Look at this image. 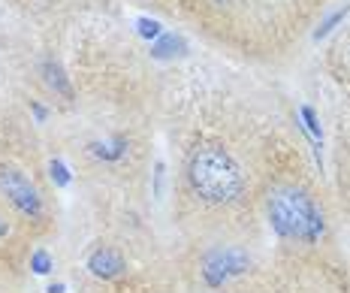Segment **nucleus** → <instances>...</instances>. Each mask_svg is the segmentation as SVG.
Returning a JSON list of instances; mask_svg holds the SVG:
<instances>
[{"label": "nucleus", "instance_id": "f257e3e1", "mask_svg": "<svg viewBox=\"0 0 350 293\" xmlns=\"http://www.w3.org/2000/svg\"><path fill=\"white\" fill-rule=\"evenodd\" d=\"M187 181L193 194L211 206L236 203L245 190V173L239 160L221 142H200L187 157Z\"/></svg>", "mask_w": 350, "mask_h": 293}, {"label": "nucleus", "instance_id": "f03ea898", "mask_svg": "<svg viewBox=\"0 0 350 293\" xmlns=\"http://www.w3.org/2000/svg\"><path fill=\"white\" fill-rule=\"evenodd\" d=\"M266 215L272 230L284 242H299V245H314L326 230L323 212L314 203L308 190L296 185H275L266 196Z\"/></svg>", "mask_w": 350, "mask_h": 293}, {"label": "nucleus", "instance_id": "7ed1b4c3", "mask_svg": "<svg viewBox=\"0 0 350 293\" xmlns=\"http://www.w3.org/2000/svg\"><path fill=\"white\" fill-rule=\"evenodd\" d=\"M0 200L27 224H42L49 218L42 194L36 190L33 181L12 164H0Z\"/></svg>", "mask_w": 350, "mask_h": 293}, {"label": "nucleus", "instance_id": "20e7f679", "mask_svg": "<svg viewBox=\"0 0 350 293\" xmlns=\"http://www.w3.org/2000/svg\"><path fill=\"white\" fill-rule=\"evenodd\" d=\"M247 269H251V254L236 245H217L202 254V260H200V275L206 281V288L211 290L230 284L232 278L245 275Z\"/></svg>", "mask_w": 350, "mask_h": 293}, {"label": "nucleus", "instance_id": "39448f33", "mask_svg": "<svg viewBox=\"0 0 350 293\" xmlns=\"http://www.w3.org/2000/svg\"><path fill=\"white\" fill-rule=\"evenodd\" d=\"M88 272L94 278H103V281H112L127 272V260L118 248H109V245H100L88 254Z\"/></svg>", "mask_w": 350, "mask_h": 293}, {"label": "nucleus", "instance_id": "423d86ee", "mask_svg": "<svg viewBox=\"0 0 350 293\" xmlns=\"http://www.w3.org/2000/svg\"><path fill=\"white\" fill-rule=\"evenodd\" d=\"M175 49H185V42H181L175 34H160V40L151 46V52H154L157 58H166V55H172Z\"/></svg>", "mask_w": 350, "mask_h": 293}, {"label": "nucleus", "instance_id": "0eeeda50", "mask_svg": "<svg viewBox=\"0 0 350 293\" xmlns=\"http://www.w3.org/2000/svg\"><path fill=\"white\" fill-rule=\"evenodd\" d=\"M31 269L36 275H49L55 269V260H52V254L49 251H42V248H36V251L31 254Z\"/></svg>", "mask_w": 350, "mask_h": 293}, {"label": "nucleus", "instance_id": "6e6552de", "mask_svg": "<svg viewBox=\"0 0 350 293\" xmlns=\"http://www.w3.org/2000/svg\"><path fill=\"white\" fill-rule=\"evenodd\" d=\"M46 76H49V85L57 88L64 97H70V85H67V79H64V73L57 64H46Z\"/></svg>", "mask_w": 350, "mask_h": 293}, {"label": "nucleus", "instance_id": "1a4fd4ad", "mask_svg": "<svg viewBox=\"0 0 350 293\" xmlns=\"http://www.w3.org/2000/svg\"><path fill=\"white\" fill-rule=\"evenodd\" d=\"M52 181H55L57 188L70 185V173H67V166H64L61 160H52Z\"/></svg>", "mask_w": 350, "mask_h": 293}, {"label": "nucleus", "instance_id": "9d476101", "mask_svg": "<svg viewBox=\"0 0 350 293\" xmlns=\"http://www.w3.org/2000/svg\"><path fill=\"white\" fill-rule=\"evenodd\" d=\"M302 118H305V127L311 130V136L320 139V124H317V115H314V109L311 106H302Z\"/></svg>", "mask_w": 350, "mask_h": 293}, {"label": "nucleus", "instance_id": "9b49d317", "mask_svg": "<svg viewBox=\"0 0 350 293\" xmlns=\"http://www.w3.org/2000/svg\"><path fill=\"white\" fill-rule=\"evenodd\" d=\"M139 34L154 40V36H160V25L157 21H151V18H139Z\"/></svg>", "mask_w": 350, "mask_h": 293}, {"label": "nucleus", "instance_id": "f8f14e48", "mask_svg": "<svg viewBox=\"0 0 350 293\" xmlns=\"http://www.w3.org/2000/svg\"><path fill=\"white\" fill-rule=\"evenodd\" d=\"M345 12H347V10H338V12H335V16H329V18H326V21H323V25H320V31H317V36H326V34H329V31H332V27H335V25H338V21H341V18H345Z\"/></svg>", "mask_w": 350, "mask_h": 293}, {"label": "nucleus", "instance_id": "ddd939ff", "mask_svg": "<svg viewBox=\"0 0 350 293\" xmlns=\"http://www.w3.org/2000/svg\"><path fill=\"white\" fill-rule=\"evenodd\" d=\"M49 293H64V284H61V281H55V284H49Z\"/></svg>", "mask_w": 350, "mask_h": 293}]
</instances>
